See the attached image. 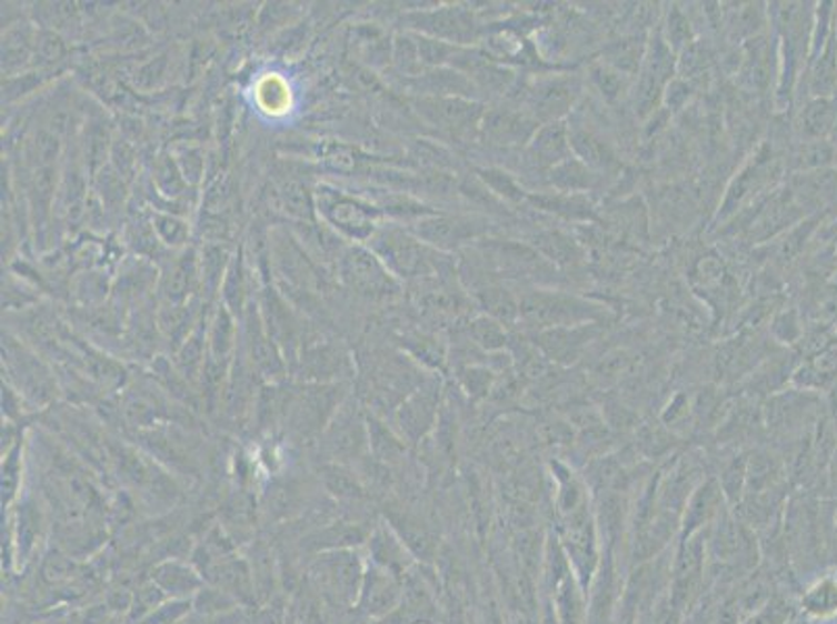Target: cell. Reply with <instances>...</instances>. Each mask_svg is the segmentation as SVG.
<instances>
[{"instance_id": "1", "label": "cell", "mask_w": 837, "mask_h": 624, "mask_svg": "<svg viewBox=\"0 0 837 624\" xmlns=\"http://www.w3.org/2000/svg\"><path fill=\"white\" fill-rule=\"evenodd\" d=\"M315 204L317 219L352 244H367L379 230V219L383 217L378 204L333 185H319L315 190Z\"/></svg>"}, {"instance_id": "2", "label": "cell", "mask_w": 837, "mask_h": 624, "mask_svg": "<svg viewBox=\"0 0 837 624\" xmlns=\"http://www.w3.org/2000/svg\"><path fill=\"white\" fill-rule=\"evenodd\" d=\"M365 246L386 264L396 280L421 278L434 269L431 248L417 240L411 231L398 225H379Z\"/></svg>"}, {"instance_id": "3", "label": "cell", "mask_w": 837, "mask_h": 624, "mask_svg": "<svg viewBox=\"0 0 837 624\" xmlns=\"http://www.w3.org/2000/svg\"><path fill=\"white\" fill-rule=\"evenodd\" d=\"M519 314L538 329L579 328L602 319V309L581 298L555 292H536L519 302Z\"/></svg>"}, {"instance_id": "4", "label": "cell", "mask_w": 837, "mask_h": 624, "mask_svg": "<svg viewBox=\"0 0 837 624\" xmlns=\"http://www.w3.org/2000/svg\"><path fill=\"white\" fill-rule=\"evenodd\" d=\"M407 32L436 38L455 47H474L479 38V23L471 9L460 4H446L421 9L402 16Z\"/></svg>"}, {"instance_id": "5", "label": "cell", "mask_w": 837, "mask_h": 624, "mask_svg": "<svg viewBox=\"0 0 837 624\" xmlns=\"http://www.w3.org/2000/svg\"><path fill=\"white\" fill-rule=\"evenodd\" d=\"M562 519L560 543L571 562L577 581L584 590L591 587L594 578L600 571V545H598V525L591 516L590 506L575 510Z\"/></svg>"}, {"instance_id": "6", "label": "cell", "mask_w": 837, "mask_h": 624, "mask_svg": "<svg viewBox=\"0 0 837 624\" xmlns=\"http://www.w3.org/2000/svg\"><path fill=\"white\" fill-rule=\"evenodd\" d=\"M584 94V80L574 73L538 76L527 85L526 107L538 123L562 121L569 115Z\"/></svg>"}, {"instance_id": "7", "label": "cell", "mask_w": 837, "mask_h": 624, "mask_svg": "<svg viewBox=\"0 0 837 624\" xmlns=\"http://www.w3.org/2000/svg\"><path fill=\"white\" fill-rule=\"evenodd\" d=\"M755 533L744 521L736 519L731 512L723 510L715 525L708 529L706 556L725 568L748 571L756 564Z\"/></svg>"}, {"instance_id": "8", "label": "cell", "mask_w": 837, "mask_h": 624, "mask_svg": "<svg viewBox=\"0 0 837 624\" xmlns=\"http://www.w3.org/2000/svg\"><path fill=\"white\" fill-rule=\"evenodd\" d=\"M336 266L346 288L361 296L388 298L398 292V280L365 244L346 246Z\"/></svg>"}, {"instance_id": "9", "label": "cell", "mask_w": 837, "mask_h": 624, "mask_svg": "<svg viewBox=\"0 0 837 624\" xmlns=\"http://www.w3.org/2000/svg\"><path fill=\"white\" fill-rule=\"evenodd\" d=\"M706 540L708 533L700 531L688 540H681L675 552L671 566V583H669V602L675 612L681 616L690 610L694 600L700 595V587L705 581Z\"/></svg>"}, {"instance_id": "10", "label": "cell", "mask_w": 837, "mask_h": 624, "mask_svg": "<svg viewBox=\"0 0 837 624\" xmlns=\"http://www.w3.org/2000/svg\"><path fill=\"white\" fill-rule=\"evenodd\" d=\"M407 230L431 250L452 252L486 235L490 231V223L488 219L471 214L436 213L415 221Z\"/></svg>"}, {"instance_id": "11", "label": "cell", "mask_w": 837, "mask_h": 624, "mask_svg": "<svg viewBox=\"0 0 837 624\" xmlns=\"http://www.w3.org/2000/svg\"><path fill=\"white\" fill-rule=\"evenodd\" d=\"M412 107L427 125H434L440 132L455 135V138L479 132L481 119L486 115V109L481 102L474 99H459V97L455 99L415 97Z\"/></svg>"}, {"instance_id": "12", "label": "cell", "mask_w": 837, "mask_h": 624, "mask_svg": "<svg viewBox=\"0 0 837 624\" xmlns=\"http://www.w3.org/2000/svg\"><path fill=\"white\" fill-rule=\"evenodd\" d=\"M540 125L526 107H498L486 109L479 133L486 142L498 147H527Z\"/></svg>"}, {"instance_id": "13", "label": "cell", "mask_w": 837, "mask_h": 624, "mask_svg": "<svg viewBox=\"0 0 837 624\" xmlns=\"http://www.w3.org/2000/svg\"><path fill=\"white\" fill-rule=\"evenodd\" d=\"M777 159L771 152L767 154H756L750 163L741 169L736 180L727 188V194L723 198L721 209H719V219L725 221L729 217L739 213L744 204H748L753 198L758 197L765 188L771 185V181L777 178Z\"/></svg>"}, {"instance_id": "14", "label": "cell", "mask_w": 837, "mask_h": 624, "mask_svg": "<svg viewBox=\"0 0 837 624\" xmlns=\"http://www.w3.org/2000/svg\"><path fill=\"white\" fill-rule=\"evenodd\" d=\"M247 325V359L252 362V371L257 369L263 378H281L286 371L283 352L276 344L265 328L263 314L257 306H248L245 314Z\"/></svg>"}, {"instance_id": "15", "label": "cell", "mask_w": 837, "mask_h": 624, "mask_svg": "<svg viewBox=\"0 0 837 624\" xmlns=\"http://www.w3.org/2000/svg\"><path fill=\"white\" fill-rule=\"evenodd\" d=\"M800 204L794 200L791 192H777L760 202L758 211H755L753 219L746 225V235L753 242H767L775 238L777 233L788 230L791 223L800 219Z\"/></svg>"}, {"instance_id": "16", "label": "cell", "mask_w": 837, "mask_h": 624, "mask_svg": "<svg viewBox=\"0 0 837 624\" xmlns=\"http://www.w3.org/2000/svg\"><path fill=\"white\" fill-rule=\"evenodd\" d=\"M202 285L200 280V261L195 248L181 250L180 256L169 263L163 278H161V300L163 304L180 306V304H190L192 298Z\"/></svg>"}, {"instance_id": "17", "label": "cell", "mask_w": 837, "mask_h": 624, "mask_svg": "<svg viewBox=\"0 0 837 624\" xmlns=\"http://www.w3.org/2000/svg\"><path fill=\"white\" fill-rule=\"evenodd\" d=\"M727 500L721 490V483L717 479H706L696 492L691 493L688 506L681 516V540H688L691 535L705 531L717 521V516L725 509Z\"/></svg>"}, {"instance_id": "18", "label": "cell", "mask_w": 837, "mask_h": 624, "mask_svg": "<svg viewBox=\"0 0 837 624\" xmlns=\"http://www.w3.org/2000/svg\"><path fill=\"white\" fill-rule=\"evenodd\" d=\"M415 97H434V99H474L477 88L474 82L452 67L426 69L421 76L405 80ZM476 100V99H474Z\"/></svg>"}, {"instance_id": "19", "label": "cell", "mask_w": 837, "mask_h": 624, "mask_svg": "<svg viewBox=\"0 0 837 624\" xmlns=\"http://www.w3.org/2000/svg\"><path fill=\"white\" fill-rule=\"evenodd\" d=\"M571 157V133L565 121L544 123L527 144V159L536 167L546 169V173Z\"/></svg>"}, {"instance_id": "20", "label": "cell", "mask_w": 837, "mask_h": 624, "mask_svg": "<svg viewBox=\"0 0 837 624\" xmlns=\"http://www.w3.org/2000/svg\"><path fill=\"white\" fill-rule=\"evenodd\" d=\"M569 133H571L574 157H577L581 163L588 164L598 175L619 169V159L615 150L594 130L577 123V125H569Z\"/></svg>"}, {"instance_id": "21", "label": "cell", "mask_w": 837, "mask_h": 624, "mask_svg": "<svg viewBox=\"0 0 837 624\" xmlns=\"http://www.w3.org/2000/svg\"><path fill=\"white\" fill-rule=\"evenodd\" d=\"M36 32L28 23L11 26L2 33V73L7 78L19 76L28 66H33Z\"/></svg>"}, {"instance_id": "22", "label": "cell", "mask_w": 837, "mask_h": 624, "mask_svg": "<svg viewBox=\"0 0 837 624\" xmlns=\"http://www.w3.org/2000/svg\"><path fill=\"white\" fill-rule=\"evenodd\" d=\"M773 66L779 67V52L773 57V47L767 38L756 36L746 40V52L741 59V78L756 90H767L773 80Z\"/></svg>"}, {"instance_id": "23", "label": "cell", "mask_w": 837, "mask_h": 624, "mask_svg": "<svg viewBox=\"0 0 837 624\" xmlns=\"http://www.w3.org/2000/svg\"><path fill=\"white\" fill-rule=\"evenodd\" d=\"M548 602L552 604L558 624H586L588 604H586L584 587L577 581L575 573L558 583L557 587L550 592Z\"/></svg>"}, {"instance_id": "24", "label": "cell", "mask_w": 837, "mask_h": 624, "mask_svg": "<svg viewBox=\"0 0 837 624\" xmlns=\"http://www.w3.org/2000/svg\"><path fill=\"white\" fill-rule=\"evenodd\" d=\"M646 49H648V40L641 33L625 36L605 47L600 61L612 67L615 71L624 73L625 78H634V76H640Z\"/></svg>"}, {"instance_id": "25", "label": "cell", "mask_w": 837, "mask_h": 624, "mask_svg": "<svg viewBox=\"0 0 837 624\" xmlns=\"http://www.w3.org/2000/svg\"><path fill=\"white\" fill-rule=\"evenodd\" d=\"M837 375V345L817 352L813 359L791 373V381L803 392H815L829 385Z\"/></svg>"}, {"instance_id": "26", "label": "cell", "mask_w": 837, "mask_h": 624, "mask_svg": "<svg viewBox=\"0 0 837 624\" xmlns=\"http://www.w3.org/2000/svg\"><path fill=\"white\" fill-rule=\"evenodd\" d=\"M837 92V32L834 30L821 52L810 59L813 99H831Z\"/></svg>"}, {"instance_id": "27", "label": "cell", "mask_w": 837, "mask_h": 624, "mask_svg": "<svg viewBox=\"0 0 837 624\" xmlns=\"http://www.w3.org/2000/svg\"><path fill=\"white\" fill-rule=\"evenodd\" d=\"M548 183L558 190V194H584L590 192L598 183V173L577 157L552 167L548 173Z\"/></svg>"}, {"instance_id": "28", "label": "cell", "mask_w": 837, "mask_h": 624, "mask_svg": "<svg viewBox=\"0 0 837 624\" xmlns=\"http://www.w3.org/2000/svg\"><path fill=\"white\" fill-rule=\"evenodd\" d=\"M279 209L288 217L300 223H312L317 221V204H315V192L305 183V181L288 178L281 181L278 188Z\"/></svg>"}, {"instance_id": "29", "label": "cell", "mask_w": 837, "mask_h": 624, "mask_svg": "<svg viewBox=\"0 0 837 624\" xmlns=\"http://www.w3.org/2000/svg\"><path fill=\"white\" fill-rule=\"evenodd\" d=\"M594 328H596V323L579 325V328L548 329V331H544L540 344L550 359L574 361V359H577V354L581 352V348L590 340L591 329Z\"/></svg>"}, {"instance_id": "30", "label": "cell", "mask_w": 837, "mask_h": 624, "mask_svg": "<svg viewBox=\"0 0 837 624\" xmlns=\"http://www.w3.org/2000/svg\"><path fill=\"white\" fill-rule=\"evenodd\" d=\"M837 123V99H810L800 113V135L805 140H825Z\"/></svg>"}, {"instance_id": "31", "label": "cell", "mask_w": 837, "mask_h": 624, "mask_svg": "<svg viewBox=\"0 0 837 624\" xmlns=\"http://www.w3.org/2000/svg\"><path fill=\"white\" fill-rule=\"evenodd\" d=\"M615 614V571L610 564V554L607 564H600V571L591 583V602L588 606V624H610Z\"/></svg>"}, {"instance_id": "32", "label": "cell", "mask_w": 837, "mask_h": 624, "mask_svg": "<svg viewBox=\"0 0 837 624\" xmlns=\"http://www.w3.org/2000/svg\"><path fill=\"white\" fill-rule=\"evenodd\" d=\"M236 338H238V319L219 302V306L209 319V329H207L209 356L231 361L233 350H236Z\"/></svg>"}, {"instance_id": "33", "label": "cell", "mask_w": 837, "mask_h": 624, "mask_svg": "<svg viewBox=\"0 0 837 624\" xmlns=\"http://www.w3.org/2000/svg\"><path fill=\"white\" fill-rule=\"evenodd\" d=\"M231 259L233 256H231L230 248L226 246V242H207L198 252L200 280L207 294H217L221 290Z\"/></svg>"}, {"instance_id": "34", "label": "cell", "mask_w": 837, "mask_h": 624, "mask_svg": "<svg viewBox=\"0 0 837 624\" xmlns=\"http://www.w3.org/2000/svg\"><path fill=\"white\" fill-rule=\"evenodd\" d=\"M436 392H438V385L424 388L402 406L400 421H402V427L407 429V433L412 437H419L431 425L436 416V406H438Z\"/></svg>"}, {"instance_id": "35", "label": "cell", "mask_w": 837, "mask_h": 624, "mask_svg": "<svg viewBox=\"0 0 837 624\" xmlns=\"http://www.w3.org/2000/svg\"><path fill=\"white\" fill-rule=\"evenodd\" d=\"M247 269H245V259H242V254H238V256L231 259L230 269H228L226 280H223V283H221V290H219L221 304H223V306H226L236 319H245V314H247Z\"/></svg>"}, {"instance_id": "36", "label": "cell", "mask_w": 837, "mask_h": 624, "mask_svg": "<svg viewBox=\"0 0 837 624\" xmlns=\"http://www.w3.org/2000/svg\"><path fill=\"white\" fill-rule=\"evenodd\" d=\"M207 329V323H198L197 329L176 350V366L183 378H197L205 369V362L209 359Z\"/></svg>"}, {"instance_id": "37", "label": "cell", "mask_w": 837, "mask_h": 624, "mask_svg": "<svg viewBox=\"0 0 837 624\" xmlns=\"http://www.w3.org/2000/svg\"><path fill=\"white\" fill-rule=\"evenodd\" d=\"M152 185L165 200H178L190 188L181 175L180 164L169 152H161L152 163Z\"/></svg>"}, {"instance_id": "38", "label": "cell", "mask_w": 837, "mask_h": 624, "mask_svg": "<svg viewBox=\"0 0 837 624\" xmlns=\"http://www.w3.org/2000/svg\"><path fill=\"white\" fill-rule=\"evenodd\" d=\"M157 283V266H152L147 259H136L121 271V278L117 281V294L121 300H138V296L147 294L148 290Z\"/></svg>"}, {"instance_id": "39", "label": "cell", "mask_w": 837, "mask_h": 624, "mask_svg": "<svg viewBox=\"0 0 837 624\" xmlns=\"http://www.w3.org/2000/svg\"><path fill=\"white\" fill-rule=\"evenodd\" d=\"M527 200L531 204H536L540 211H548V213H557L560 217H567V219H591L594 217V207H591L588 198L581 197V194H540V197H534L529 194Z\"/></svg>"}, {"instance_id": "40", "label": "cell", "mask_w": 837, "mask_h": 624, "mask_svg": "<svg viewBox=\"0 0 837 624\" xmlns=\"http://www.w3.org/2000/svg\"><path fill=\"white\" fill-rule=\"evenodd\" d=\"M355 44L361 52L362 61L369 67H383L392 63V47L395 40H390L379 28H359Z\"/></svg>"}, {"instance_id": "41", "label": "cell", "mask_w": 837, "mask_h": 624, "mask_svg": "<svg viewBox=\"0 0 837 624\" xmlns=\"http://www.w3.org/2000/svg\"><path fill=\"white\" fill-rule=\"evenodd\" d=\"M255 97L261 111L269 115H283L286 111H290V104H292L290 85L279 76H265L263 80L257 83Z\"/></svg>"}, {"instance_id": "42", "label": "cell", "mask_w": 837, "mask_h": 624, "mask_svg": "<svg viewBox=\"0 0 837 624\" xmlns=\"http://www.w3.org/2000/svg\"><path fill=\"white\" fill-rule=\"evenodd\" d=\"M157 238L167 250H186L190 242V225L178 213L152 211L150 214Z\"/></svg>"}, {"instance_id": "43", "label": "cell", "mask_w": 837, "mask_h": 624, "mask_svg": "<svg viewBox=\"0 0 837 624\" xmlns=\"http://www.w3.org/2000/svg\"><path fill=\"white\" fill-rule=\"evenodd\" d=\"M476 178L490 190L494 198H500L502 202L505 200L507 202H524L529 197L526 190L519 185V181L515 180L505 169L479 167L476 171Z\"/></svg>"}, {"instance_id": "44", "label": "cell", "mask_w": 837, "mask_h": 624, "mask_svg": "<svg viewBox=\"0 0 837 624\" xmlns=\"http://www.w3.org/2000/svg\"><path fill=\"white\" fill-rule=\"evenodd\" d=\"M536 248L552 263L574 264L581 259V250L562 231H546L536 235Z\"/></svg>"}, {"instance_id": "45", "label": "cell", "mask_w": 837, "mask_h": 624, "mask_svg": "<svg viewBox=\"0 0 837 624\" xmlns=\"http://www.w3.org/2000/svg\"><path fill=\"white\" fill-rule=\"evenodd\" d=\"M392 66L396 67V71L400 76H405V80H412V78H417L426 71L421 66V59H419L417 40L411 32L396 36L395 47H392Z\"/></svg>"}, {"instance_id": "46", "label": "cell", "mask_w": 837, "mask_h": 624, "mask_svg": "<svg viewBox=\"0 0 837 624\" xmlns=\"http://www.w3.org/2000/svg\"><path fill=\"white\" fill-rule=\"evenodd\" d=\"M662 38H665V42L669 44V49L674 50L675 54L684 52V50L696 42L694 26H691L688 16L677 4H674L669 9V13H667L665 28H662Z\"/></svg>"}, {"instance_id": "47", "label": "cell", "mask_w": 837, "mask_h": 624, "mask_svg": "<svg viewBox=\"0 0 837 624\" xmlns=\"http://www.w3.org/2000/svg\"><path fill=\"white\" fill-rule=\"evenodd\" d=\"M67 57V44L63 36L57 30H38L36 32V47H33V66L54 67Z\"/></svg>"}, {"instance_id": "48", "label": "cell", "mask_w": 837, "mask_h": 624, "mask_svg": "<svg viewBox=\"0 0 837 624\" xmlns=\"http://www.w3.org/2000/svg\"><path fill=\"white\" fill-rule=\"evenodd\" d=\"M128 246L132 248L140 259H147V261H155L165 250L161 240L157 238V231L152 228V221H145V219H136L133 223H130Z\"/></svg>"}, {"instance_id": "49", "label": "cell", "mask_w": 837, "mask_h": 624, "mask_svg": "<svg viewBox=\"0 0 837 624\" xmlns=\"http://www.w3.org/2000/svg\"><path fill=\"white\" fill-rule=\"evenodd\" d=\"M836 159V149L827 140H805L800 150L796 152V167L805 171H821L829 169Z\"/></svg>"}, {"instance_id": "50", "label": "cell", "mask_w": 837, "mask_h": 624, "mask_svg": "<svg viewBox=\"0 0 837 624\" xmlns=\"http://www.w3.org/2000/svg\"><path fill=\"white\" fill-rule=\"evenodd\" d=\"M469 333L474 338L479 348H484L486 352H498L502 350L509 338H507V331H505V323L496 321L494 316H477L476 321H471V328Z\"/></svg>"}, {"instance_id": "51", "label": "cell", "mask_w": 837, "mask_h": 624, "mask_svg": "<svg viewBox=\"0 0 837 624\" xmlns=\"http://www.w3.org/2000/svg\"><path fill=\"white\" fill-rule=\"evenodd\" d=\"M803 606L813 616H831L837 612V583L831 578L819 581L803 597Z\"/></svg>"}, {"instance_id": "52", "label": "cell", "mask_w": 837, "mask_h": 624, "mask_svg": "<svg viewBox=\"0 0 837 624\" xmlns=\"http://www.w3.org/2000/svg\"><path fill=\"white\" fill-rule=\"evenodd\" d=\"M590 80L596 85V90L607 100L621 99L627 92V82H629V78H625L624 73L615 71L602 61L590 67Z\"/></svg>"}, {"instance_id": "53", "label": "cell", "mask_w": 837, "mask_h": 624, "mask_svg": "<svg viewBox=\"0 0 837 624\" xmlns=\"http://www.w3.org/2000/svg\"><path fill=\"white\" fill-rule=\"evenodd\" d=\"M171 154L176 157V161L180 164L181 175H183V180L188 181V185H198L205 178V171H207L205 150L195 147V144H181V147L171 150Z\"/></svg>"}, {"instance_id": "54", "label": "cell", "mask_w": 837, "mask_h": 624, "mask_svg": "<svg viewBox=\"0 0 837 624\" xmlns=\"http://www.w3.org/2000/svg\"><path fill=\"white\" fill-rule=\"evenodd\" d=\"M767 17H769V9H760V4L750 2V4H738L729 23L734 32L739 33L741 38L753 40L765 28Z\"/></svg>"}, {"instance_id": "55", "label": "cell", "mask_w": 837, "mask_h": 624, "mask_svg": "<svg viewBox=\"0 0 837 624\" xmlns=\"http://www.w3.org/2000/svg\"><path fill=\"white\" fill-rule=\"evenodd\" d=\"M345 362V354L333 345L315 342L307 350H302V364H307L315 375L328 373L329 369H340Z\"/></svg>"}, {"instance_id": "56", "label": "cell", "mask_w": 837, "mask_h": 624, "mask_svg": "<svg viewBox=\"0 0 837 624\" xmlns=\"http://www.w3.org/2000/svg\"><path fill=\"white\" fill-rule=\"evenodd\" d=\"M746 469H748V459L739 456L723 471L719 483H721L727 504H741L744 492H746Z\"/></svg>"}, {"instance_id": "57", "label": "cell", "mask_w": 837, "mask_h": 624, "mask_svg": "<svg viewBox=\"0 0 837 624\" xmlns=\"http://www.w3.org/2000/svg\"><path fill=\"white\" fill-rule=\"evenodd\" d=\"M791 608L779 597H769L741 624H789Z\"/></svg>"}, {"instance_id": "58", "label": "cell", "mask_w": 837, "mask_h": 624, "mask_svg": "<svg viewBox=\"0 0 837 624\" xmlns=\"http://www.w3.org/2000/svg\"><path fill=\"white\" fill-rule=\"evenodd\" d=\"M481 300L486 311H490V316L500 323L512 321L519 314V304L507 294V290H486Z\"/></svg>"}, {"instance_id": "59", "label": "cell", "mask_w": 837, "mask_h": 624, "mask_svg": "<svg viewBox=\"0 0 837 624\" xmlns=\"http://www.w3.org/2000/svg\"><path fill=\"white\" fill-rule=\"evenodd\" d=\"M169 71V57L159 54L152 61H148L133 73V82L142 90H152L159 88L165 82V76Z\"/></svg>"}, {"instance_id": "60", "label": "cell", "mask_w": 837, "mask_h": 624, "mask_svg": "<svg viewBox=\"0 0 837 624\" xmlns=\"http://www.w3.org/2000/svg\"><path fill=\"white\" fill-rule=\"evenodd\" d=\"M42 82V73H19L13 78H7L2 82V100L13 102V100L23 99L26 94L33 92Z\"/></svg>"}, {"instance_id": "61", "label": "cell", "mask_w": 837, "mask_h": 624, "mask_svg": "<svg viewBox=\"0 0 837 624\" xmlns=\"http://www.w3.org/2000/svg\"><path fill=\"white\" fill-rule=\"evenodd\" d=\"M691 94H694V88H691V83L688 82V80L675 78L674 82H669V85H667V90H665V99H662V102L667 104V109H669V111L677 113V111H681V109H684V107L688 104V100L691 99Z\"/></svg>"}, {"instance_id": "62", "label": "cell", "mask_w": 837, "mask_h": 624, "mask_svg": "<svg viewBox=\"0 0 837 624\" xmlns=\"http://www.w3.org/2000/svg\"><path fill=\"white\" fill-rule=\"evenodd\" d=\"M462 385L469 394L486 395L492 388V373L479 366H467L462 371Z\"/></svg>"}, {"instance_id": "63", "label": "cell", "mask_w": 837, "mask_h": 624, "mask_svg": "<svg viewBox=\"0 0 837 624\" xmlns=\"http://www.w3.org/2000/svg\"><path fill=\"white\" fill-rule=\"evenodd\" d=\"M773 335L784 342V344H794L800 338V325L794 312H784L773 321Z\"/></svg>"}, {"instance_id": "64", "label": "cell", "mask_w": 837, "mask_h": 624, "mask_svg": "<svg viewBox=\"0 0 837 624\" xmlns=\"http://www.w3.org/2000/svg\"><path fill=\"white\" fill-rule=\"evenodd\" d=\"M490 624H502V623H500V618H498V616H494L492 623Z\"/></svg>"}]
</instances>
